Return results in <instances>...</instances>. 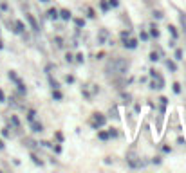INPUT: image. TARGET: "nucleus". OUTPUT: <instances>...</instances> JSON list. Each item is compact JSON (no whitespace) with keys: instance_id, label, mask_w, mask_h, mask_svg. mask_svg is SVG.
Wrapping results in <instances>:
<instances>
[{"instance_id":"7","label":"nucleus","mask_w":186,"mask_h":173,"mask_svg":"<svg viewBox=\"0 0 186 173\" xmlns=\"http://www.w3.org/2000/svg\"><path fill=\"white\" fill-rule=\"evenodd\" d=\"M60 16H62L63 20H69V18H71V11H69V9H62V11H60Z\"/></svg>"},{"instance_id":"5","label":"nucleus","mask_w":186,"mask_h":173,"mask_svg":"<svg viewBox=\"0 0 186 173\" xmlns=\"http://www.w3.org/2000/svg\"><path fill=\"white\" fill-rule=\"evenodd\" d=\"M47 16H49L51 20H56V18L60 16V13H58L56 9H49V13H47Z\"/></svg>"},{"instance_id":"8","label":"nucleus","mask_w":186,"mask_h":173,"mask_svg":"<svg viewBox=\"0 0 186 173\" xmlns=\"http://www.w3.org/2000/svg\"><path fill=\"white\" fill-rule=\"evenodd\" d=\"M33 124H31V128H33V132H42L43 130V126H42L40 123H34V121H31Z\"/></svg>"},{"instance_id":"6","label":"nucleus","mask_w":186,"mask_h":173,"mask_svg":"<svg viewBox=\"0 0 186 173\" xmlns=\"http://www.w3.org/2000/svg\"><path fill=\"white\" fill-rule=\"evenodd\" d=\"M123 45H125V47H128V49H135V47H137V41H135V40H128V41L125 40Z\"/></svg>"},{"instance_id":"12","label":"nucleus","mask_w":186,"mask_h":173,"mask_svg":"<svg viewBox=\"0 0 186 173\" xmlns=\"http://www.w3.org/2000/svg\"><path fill=\"white\" fill-rule=\"evenodd\" d=\"M110 135H108V132H100V139H103V141H107Z\"/></svg>"},{"instance_id":"26","label":"nucleus","mask_w":186,"mask_h":173,"mask_svg":"<svg viewBox=\"0 0 186 173\" xmlns=\"http://www.w3.org/2000/svg\"><path fill=\"white\" fill-rule=\"evenodd\" d=\"M42 2H49V0H42Z\"/></svg>"},{"instance_id":"10","label":"nucleus","mask_w":186,"mask_h":173,"mask_svg":"<svg viewBox=\"0 0 186 173\" xmlns=\"http://www.w3.org/2000/svg\"><path fill=\"white\" fill-rule=\"evenodd\" d=\"M150 34H152L154 38H159V31H157V27H155V25H152V27H150Z\"/></svg>"},{"instance_id":"11","label":"nucleus","mask_w":186,"mask_h":173,"mask_svg":"<svg viewBox=\"0 0 186 173\" xmlns=\"http://www.w3.org/2000/svg\"><path fill=\"white\" fill-rule=\"evenodd\" d=\"M166 65H168V69H170L172 72H175V69H177V67H175V63H174V61H170V60H168V61H166Z\"/></svg>"},{"instance_id":"9","label":"nucleus","mask_w":186,"mask_h":173,"mask_svg":"<svg viewBox=\"0 0 186 173\" xmlns=\"http://www.w3.org/2000/svg\"><path fill=\"white\" fill-rule=\"evenodd\" d=\"M52 97H54V99H58V101H60V99H62V92L58 90V89H54V90H52Z\"/></svg>"},{"instance_id":"25","label":"nucleus","mask_w":186,"mask_h":173,"mask_svg":"<svg viewBox=\"0 0 186 173\" xmlns=\"http://www.w3.org/2000/svg\"><path fill=\"white\" fill-rule=\"evenodd\" d=\"M0 150H4V141L0 139Z\"/></svg>"},{"instance_id":"15","label":"nucleus","mask_w":186,"mask_h":173,"mask_svg":"<svg viewBox=\"0 0 186 173\" xmlns=\"http://www.w3.org/2000/svg\"><path fill=\"white\" fill-rule=\"evenodd\" d=\"M168 29H170V32H172V36H174V38H177V31H175V27H174V25H170Z\"/></svg>"},{"instance_id":"19","label":"nucleus","mask_w":186,"mask_h":173,"mask_svg":"<svg viewBox=\"0 0 186 173\" xmlns=\"http://www.w3.org/2000/svg\"><path fill=\"white\" fill-rule=\"evenodd\" d=\"M174 92H175V94L181 92V85H179V83H174Z\"/></svg>"},{"instance_id":"20","label":"nucleus","mask_w":186,"mask_h":173,"mask_svg":"<svg viewBox=\"0 0 186 173\" xmlns=\"http://www.w3.org/2000/svg\"><path fill=\"white\" fill-rule=\"evenodd\" d=\"M49 81H51L52 89H58V87H60V83H58V81H54V80H52V78H51V80H49Z\"/></svg>"},{"instance_id":"23","label":"nucleus","mask_w":186,"mask_h":173,"mask_svg":"<svg viewBox=\"0 0 186 173\" xmlns=\"http://www.w3.org/2000/svg\"><path fill=\"white\" fill-rule=\"evenodd\" d=\"M54 41H56V45H58V47H62V45H63V43H62V38H56Z\"/></svg>"},{"instance_id":"13","label":"nucleus","mask_w":186,"mask_h":173,"mask_svg":"<svg viewBox=\"0 0 186 173\" xmlns=\"http://www.w3.org/2000/svg\"><path fill=\"white\" fill-rule=\"evenodd\" d=\"M76 25H78V27H83V25H85V20H83V18H76Z\"/></svg>"},{"instance_id":"21","label":"nucleus","mask_w":186,"mask_h":173,"mask_svg":"<svg viewBox=\"0 0 186 173\" xmlns=\"http://www.w3.org/2000/svg\"><path fill=\"white\" fill-rule=\"evenodd\" d=\"M101 9H103V11H107V9H108V4H107L105 0H101Z\"/></svg>"},{"instance_id":"14","label":"nucleus","mask_w":186,"mask_h":173,"mask_svg":"<svg viewBox=\"0 0 186 173\" xmlns=\"http://www.w3.org/2000/svg\"><path fill=\"white\" fill-rule=\"evenodd\" d=\"M108 6H110V7H117L119 2H117V0H108Z\"/></svg>"},{"instance_id":"3","label":"nucleus","mask_w":186,"mask_h":173,"mask_svg":"<svg viewBox=\"0 0 186 173\" xmlns=\"http://www.w3.org/2000/svg\"><path fill=\"white\" fill-rule=\"evenodd\" d=\"M25 18H27V22L31 24L33 31H38V29H40V27H38V22H36V18H34L33 15H25Z\"/></svg>"},{"instance_id":"16","label":"nucleus","mask_w":186,"mask_h":173,"mask_svg":"<svg viewBox=\"0 0 186 173\" xmlns=\"http://www.w3.org/2000/svg\"><path fill=\"white\" fill-rule=\"evenodd\" d=\"M150 60L157 61V60H159V54H157V52H152V54H150Z\"/></svg>"},{"instance_id":"1","label":"nucleus","mask_w":186,"mask_h":173,"mask_svg":"<svg viewBox=\"0 0 186 173\" xmlns=\"http://www.w3.org/2000/svg\"><path fill=\"white\" fill-rule=\"evenodd\" d=\"M126 71H128V61L123 58H116V60L108 61V65H107L108 74H125Z\"/></svg>"},{"instance_id":"22","label":"nucleus","mask_w":186,"mask_h":173,"mask_svg":"<svg viewBox=\"0 0 186 173\" xmlns=\"http://www.w3.org/2000/svg\"><path fill=\"white\" fill-rule=\"evenodd\" d=\"M154 16H155V18H163V13H161V11H155Z\"/></svg>"},{"instance_id":"2","label":"nucleus","mask_w":186,"mask_h":173,"mask_svg":"<svg viewBox=\"0 0 186 173\" xmlns=\"http://www.w3.org/2000/svg\"><path fill=\"white\" fill-rule=\"evenodd\" d=\"M105 123H107L105 115H101V114H94V117H92V124H94V126H103Z\"/></svg>"},{"instance_id":"24","label":"nucleus","mask_w":186,"mask_h":173,"mask_svg":"<svg viewBox=\"0 0 186 173\" xmlns=\"http://www.w3.org/2000/svg\"><path fill=\"white\" fill-rule=\"evenodd\" d=\"M4 101H6V97H4V92L0 90V103H4Z\"/></svg>"},{"instance_id":"18","label":"nucleus","mask_w":186,"mask_h":173,"mask_svg":"<svg viewBox=\"0 0 186 173\" xmlns=\"http://www.w3.org/2000/svg\"><path fill=\"white\" fill-rule=\"evenodd\" d=\"M34 115H36V114H34V110H31V112L27 114V119H29V121H34Z\"/></svg>"},{"instance_id":"17","label":"nucleus","mask_w":186,"mask_h":173,"mask_svg":"<svg viewBox=\"0 0 186 173\" xmlns=\"http://www.w3.org/2000/svg\"><path fill=\"white\" fill-rule=\"evenodd\" d=\"M175 60H183V51H179V49L175 51Z\"/></svg>"},{"instance_id":"4","label":"nucleus","mask_w":186,"mask_h":173,"mask_svg":"<svg viewBox=\"0 0 186 173\" xmlns=\"http://www.w3.org/2000/svg\"><path fill=\"white\" fill-rule=\"evenodd\" d=\"M15 27H16V29H15V32H24V29H25V25H24L20 20L15 22Z\"/></svg>"}]
</instances>
